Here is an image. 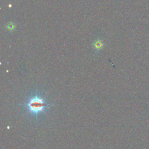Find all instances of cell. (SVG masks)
Instances as JSON below:
<instances>
[{"mask_svg":"<svg viewBox=\"0 0 149 149\" xmlns=\"http://www.w3.org/2000/svg\"><path fill=\"white\" fill-rule=\"evenodd\" d=\"M29 111L33 114H38L43 111L47 104L45 103L42 98L35 96L32 98L26 105Z\"/></svg>","mask_w":149,"mask_h":149,"instance_id":"6da1fadb","label":"cell"},{"mask_svg":"<svg viewBox=\"0 0 149 149\" xmlns=\"http://www.w3.org/2000/svg\"><path fill=\"white\" fill-rule=\"evenodd\" d=\"M94 48H96L97 49H100V48H102L103 44H102V41H96V42L94 43Z\"/></svg>","mask_w":149,"mask_h":149,"instance_id":"7a4b0ae2","label":"cell"},{"mask_svg":"<svg viewBox=\"0 0 149 149\" xmlns=\"http://www.w3.org/2000/svg\"><path fill=\"white\" fill-rule=\"evenodd\" d=\"M8 29H9V30H12L15 28V25L12 23H9L8 25Z\"/></svg>","mask_w":149,"mask_h":149,"instance_id":"3957f363","label":"cell"}]
</instances>
